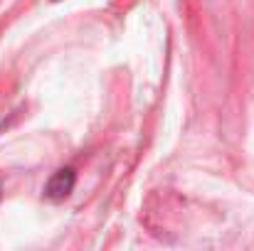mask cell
Wrapping results in <instances>:
<instances>
[{"label":"cell","instance_id":"cell-1","mask_svg":"<svg viewBox=\"0 0 254 251\" xmlns=\"http://www.w3.org/2000/svg\"><path fill=\"white\" fill-rule=\"evenodd\" d=\"M74 182H77L74 170H72V167H62V170H57V172L47 180V185H45V197L52 200V202H62L64 197L72 195Z\"/></svg>","mask_w":254,"mask_h":251}]
</instances>
